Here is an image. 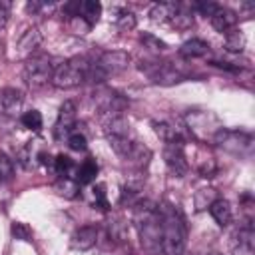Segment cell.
Wrapping results in <instances>:
<instances>
[{"instance_id":"cell-40","label":"cell","mask_w":255,"mask_h":255,"mask_svg":"<svg viewBox=\"0 0 255 255\" xmlns=\"http://www.w3.org/2000/svg\"><path fill=\"white\" fill-rule=\"evenodd\" d=\"M209 255H221V253H209Z\"/></svg>"},{"instance_id":"cell-15","label":"cell","mask_w":255,"mask_h":255,"mask_svg":"<svg viewBox=\"0 0 255 255\" xmlns=\"http://www.w3.org/2000/svg\"><path fill=\"white\" fill-rule=\"evenodd\" d=\"M98 235H100V231H98L96 225H82L80 229L74 231L70 243L78 251H88L98 243Z\"/></svg>"},{"instance_id":"cell-31","label":"cell","mask_w":255,"mask_h":255,"mask_svg":"<svg viewBox=\"0 0 255 255\" xmlns=\"http://www.w3.org/2000/svg\"><path fill=\"white\" fill-rule=\"evenodd\" d=\"M92 197H94V207H98V209H102V211H106V209L110 207L108 197H106V185H104V183L94 185V189H92Z\"/></svg>"},{"instance_id":"cell-14","label":"cell","mask_w":255,"mask_h":255,"mask_svg":"<svg viewBox=\"0 0 255 255\" xmlns=\"http://www.w3.org/2000/svg\"><path fill=\"white\" fill-rule=\"evenodd\" d=\"M22 104H24V96L20 90L16 88H4L0 90V114L14 118L22 112Z\"/></svg>"},{"instance_id":"cell-35","label":"cell","mask_w":255,"mask_h":255,"mask_svg":"<svg viewBox=\"0 0 255 255\" xmlns=\"http://www.w3.org/2000/svg\"><path fill=\"white\" fill-rule=\"evenodd\" d=\"M217 8H219V4H215V2H195V4H191V10L199 12L205 18H211Z\"/></svg>"},{"instance_id":"cell-7","label":"cell","mask_w":255,"mask_h":255,"mask_svg":"<svg viewBox=\"0 0 255 255\" xmlns=\"http://www.w3.org/2000/svg\"><path fill=\"white\" fill-rule=\"evenodd\" d=\"M185 122H187V128H189L191 135L197 137V139H207V137L213 139V135L223 128V126H219L215 116H211L209 112H197V110L189 112Z\"/></svg>"},{"instance_id":"cell-23","label":"cell","mask_w":255,"mask_h":255,"mask_svg":"<svg viewBox=\"0 0 255 255\" xmlns=\"http://www.w3.org/2000/svg\"><path fill=\"white\" fill-rule=\"evenodd\" d=\"M96 175H98V161L94 159V157H86L78 167H76V181L80 183V185H88V183H92L94 179H96Z\"/></svg>"},{"instance_id":"cell-20","label":"cell","mask_w":255,"mask_h":255,"mask_svg":"<svg viewBox=\"0 0 255 255\" xmlns=\"http://www.w3.org/2000/svg\"><path fill=\"white\" fill-rule=\"evenodd\" d=\"M149 159H151V149L147 145L139 143V141H133V145H131V149H129V153L126 155L124 161H128L135 169H143V167H147Z\"/></svg>"},{"instance_id":"cell-39","label":"cell","mask_w":255,"mask_h":255,"mask_svg":"<svg viewBox=\"0 0 255 255\" xmlns=\"http://www.w3.org/2000/svg\"><path fill=\"white\" fill-rule=\"evenodd\" d=\"M179 255H189V253H185V251H183V253H179ZM191 255H193V253H191Z\"/></svg>"},{"instance_id":"cell-24","label":"cell","mask_w":255,"mask_h":255,"mask_svg":"<svg viewBox=\"0 0 255 255\" xmlns=\"http://www.w3.org/2000/svg\"><path fill=\"white\" fill-rule=\"evenodd\" d=\"M52 167L54 171L60 175V177H76V163L72 161L70 155H64V153H58L56 159L52 161Z\"/></svg>"},{"instance_id":"cell-25","label":"cell","mask_w":255,"mask_h":255,"mask_svg":"<svg viewBox=\"0 0 255 255\" xmlns=\"http://www.w3.org/2000/svg\"><path fill=\"white\" fill-rule=\"evenodd\" d=\"M114 22H116V26H118L122 32H128V30H133V28H135L137 18H135V14H133L131 10H128V8H118V10H116V16H114Z\"/></svg>"},{"instance_id":"cell-37","label":"cell","mask_w":255,"mask_h":255,"mask_svg":"<svg viewBox=\"0 0 255 255\" xmlns=\"http://www.w3.org/2000/svg\"><path fill=\"white\" fill-rule=\"evenodd\" d=\"M10 10H12V4L8 0H0V28H4L8 24Z\"/></svg>"},{"instance_id":"cell-21","label":"cell","mask_w":255,"mask_h":255,"mask_svg":"<svg viewBox=\"0 0 255 255\" xmlns=\"http://www.w3.org/2000/svg\"><path fill=\"white\" fill-rule=\"evenodd\" d=\"M102 16V4L98 0H84L80 2V10H78V18L84 20L88 24V28H92Z\"/></svg>"},{"instance_id":"cell-29","label":"cell","mask_w":255,"mask_h":255,"mask_svg":"<svg viewBox=\"0 0 255 255\" xmlns=\"http://www.w3.org/2000/svg\"><path fill=\"white\" fill-rule=\"evenodd\" d=\"M20 122L26 129L30 131H40L42 129V114L38 110H28L20 116Z\"/></svg>"},{"instance_id":"cell-22","label":"cell","mask_w":255,"mask_h":255,"mask_svg":"<svg viewBox=\"0 0 255 255\" xmlns=\"http://www.w3.org/2000/svg\"><path fill=\"white\" fill-rule=\"evenodd\" d=\"M207 52H209V44L201 38H191L179 46V56L189 58V60L191 58H203V56H207Z\"/></svg>"},{"instance_id":"cell-8","label":"cell","mask_w":255,"mask_h":255,"mask_svg":"<svg viewBox=\"0 0 255 255\" xmlns=\"http://www.w3.org/2000/svg\"><path fill=\"white\" fill-rule=\"evenodd\" d=\"M94 102L98 104V108L110 118V116H118L126 110L128 102L122 94H118L116 90H110V88H104L100 86L96 92H94Z\"/></svg>"},{"instance_id":"cell-18","label":"cell","mask_w":255,"mask_h":255,"mask_svg":"<svg viewBox=\"0 0 255 255\" xmlns=\"http://www.w3.org/2000/svg\"><path fill=\"white\" fill-rule=\"evenodd\" d=\"M153 131L155 135L167 145V143H183V133H181V128H177L175 124H169V122H153Z\"/></svg>"},{"instance_id":"cell-9","label":"cell","mask_w":255,"mask_h":255,"mask_svg":"<svg viewBox=\"0 0 255 255\" xmlns=\"http://www.w3.org/2000/svg\"><path fill=\"white\" fill-rule=\"evenodd\" d=\"M76 104L72 100H66L60 110H58V118H56V124H54V137L58 141H64L68 139V135L74 131L76 128Z\"/></svg>"},{"instance_id":"cell-4","label":"cell","mask_w":255,"mask_h":255,"mask_svg":"<svg viewBox=\"0 0 255 255\" xmlns=\"http://www.w3.org/2000/svg\"><path fill=\"white\" fill-rule=\"evenodd\" d=\"M219 149L231 153V155H249L253 151V135L249 131L243 129H229V128H221L213 139H211Z\"/></svg>"},{"instance_id":"cell-27","label":"cell","mask_w":255,"mask_h":255,"mask_svg":"<svg viewBox=\"0 0 255 255\" xmlns=\"http://www.w3.org/2000/svg\"><path fill=\"white\" fill-rule=\"evenodd\" d=\"M217 197H219V195H217V189H213V187H203V189H199V191L195 193V197H193L195 211H203V209H207Z\"/></svg>"},{"instance_id":"cell-34","label":"cell","mask_w":255,"mask_h":255,"mask_svg":"<svg viewBox=\"0 0 255 255\" xmlns=\"http://www.w3.org/2000/svg\"><path fill=\"white\" fill-rule=\"evenodd\" d=\"M12 175H14V161L8 155L0 153V181L10 179Z\"/></svg>"},{"instance_id":"cell-12","label":"cell","mask_w":255,"mask_h":255,"mask_svg":"<svg viewBox=\"0 0 255 255\" xmlns=\"http://www.w3.org/2000/svg\"><path fill=\"white\" fill-rule=\"evenodd\" d=\"M255 231L251 223H245L231 235V253L233 255H255Z\"/></svg>"},{"instance_id":"cell-30","label":"cell","mask_w":255,"mask_h":255,"mask_svg":"<svg viewBox=\"0 0 255 255\" xmlns=\"http://www.w3.org/2000/svg\"><path fill=\"white\" fill-rule=\"evenodd\" d=\"M169 12H171V2H157L149 8V18L151 22L159 24V22H167L169 18Z\"/></svg>"},{"instance_id":"cell-5","label":"cell","mask_w":255,"mask_h":255,"mask_svg":"<svg viewBox=\"0 0 255 255\" xmlns=\"http://www.w3.org/2000/svg\"><path fill=\"white\" fill-rule=\"evenodd\" d=\"M56 64L46 54H34L24 64V80L30 88H42L48 82H52Z\"/></svg>"},{"instance_id":"cell-13","label":"cell","mask_w":255,"mask_h":255,"mask_svg":"<svg viewBox=\"0 0 255 255\" xmlns=\"http://www.w3.org/2000/svg\"><path fill=\"white\" fill-rule=\"evenodd\" d=\"M40 42H42L40 30H38L36 26L28 28V30L18 38V42H16V56H18V58H24V60L32 58L34 52L40 48Z\"/></svg>"},{"instance_id":"cell-3","label":"cell","mask_w":255,"mask_h":255,"mask_svg":"<svg viewBox=\"0 0 255 255\" xmlns=\"http://www.w3.org/2000/svg\"><path fill=\"white\" fill-rule=\"evenodd\" d=\"M92 60L84 58V56H76L70 58L62 64L56 66L54 76H52V86L60 88V90H70V88H78L80 84L88 82V72H90Z\"/></svg>"},{"instance_id":"cell-36","label":"cell","mask_w":255,"mask_h":255,"mask_svg":"<svg viewBox=\"0 0 255 255\" xmlns=\"http://www.w3.org/2000/svg\"><path fill=\"white\" fill-rule=\"evenodd\" d=\"M10 231H12V235L16 237V239H20V241H30V237H32V231H30V227L26 225V223H12V227H10Z\"/></svg>"},{"instance_id":"cell-17","label":"cell","mask_w":255,"mask_h":255,"mask_svg":"<svg viewBox=\"0 0 255 255\" xmlns=\"http://www.w3.org/2000/svg\"><path fill=\"white\" fill-rule=\"evenodd\" d=\"M209 22H211V26H213L217 32L225 34V32H229V30L235 28V24H237V14H235L233 10H229V8H225V6H219V8L213 12V16L209 18Z\"/></svg>"},{"instance_id":"cell-2","label":"cell","mask_w":255,"mask_h":255,"mask_svg":"<svg viewBox=\"0 0 255 255\" xmlns=\"http://www.w3.org/2000/svg\"><path fill=\"white\" fill-rule=\"evenodd\" d=\"M133 225L137 229L141 247L147 255H159L161 251V221L157 203L139 199L133 205Z\"/></svg>"},{"instance_id":"cell-10","label":"cell","mask_w":255,"mask_h":255,"mask_svg":"<svg viewBox=\"0 0 255 255\" xmlns=\"http://www.w3.org/2000/svg\"><path fill=\"white\" fill-rule=\"evenodd\" d=\"M163 161L169 169L171 175L175 177H185L189 171V163L183 151V143H167L163 145Z\"/></svg>"},{"instance_id":"cell-26","label":"cell","mask_w":255,"mask_h":255,"mask_svg":"<svg viewBox=\"0 0 255 255\" xmlns=\"http://www.w3.org/2000/svg\"><path fill=\"white\" fill-rule=\"evenodd\" d=\"M225 50L235 52V54H241L245 50V36H243L241 30L233 28V30L225 32Z\"/></svg>"},{"instance_id":"cell-41","label":"cell","mask_w":255,"mask_h":255,"mask_svg":"<svg viewBox=\"0 0 255 255\" xmlns=\"http://www.w3.org/2000/svg\"><path fill=\"white\" fill-rule=\"evenodd\" d=\"M0 54H2V44H0Z\"/></svg>"},{"instance_id":"cell-6","label":"cell","mask_w":255,"mask_h":255,"mask_svg":"<svg viewBox=\"0 0 255 255\" xmlns=\"http://www.w3.org/2000/svg\"><path fill=\"white\" fill-rule=\"evenodd\" d=\"M139 70L153 82L161 86H173L185 80V74L171 62H141Z\"/></svg>"},{"instance_id":"cell-38","label":"cell","mask_w":255,"mask_h":255,"mask_svg":"<svg viewBox=\"0 0 255 255\" xmlns=\"http://www.w3.org/2000/svg\"><path fill=\"white\" fill-rule=\"evenodd\" d=\"M44 8H52V4H46V2H28L26 4V10L28 12H32V14H38L40 10H44Z\"/></svg>"},{"instance_id":"cell-32","label":"cell","mask_w":255,"mask_h":255,"mask_svg":"<svg viewBox=\"0 0 255 255\" xmlns=\"http://www.w3.org/2000/svg\"><path fill=\"white\" fill-rule=\"evenodd\" d=\"M139 40H141V44H143L145 48H149V50H153V52H163V50L167 48V44H165L163 40H159L157 36H153V34H149V32L141 34Z\"/></svg>"},{"instance_id":"cell-1","label":"cell","mask_w":255,"mask_h":255,"mask_svg":"<svg viewBox=\"0 0 255 255\" xmlns=\"http://www.w3.org/2000/svg\"><path fill=\"white\" fill-rule=\"evenodd\" d=\"M161 221V251L163 255H179L187 243V223L181 209L169 201L157 203Z\"/></svg>"},{"instance_id":"cell-11","label":"cell","mask_w":255,"mask_h":255,"mask_svg":"<svg viewBox=\"0 0 255 255\" xmlns=\"http://www.w3.org/2000/svg\"><path fill=\"white\" fill-rule=\"evenodd\" d=\"M129 60H131L129 54L124 50H108V52L100 54V58L96 60V66L108 76V74H116V72L126 70Z\"/></svg>"},{"instance_id":"cell-16","label":"cell","mask_w":255,"mask_h":255,"mask_svg":"<svg viewBox=\"0 0 255 255\" xmlns=\"http://www.w3.org/2000/svg\"><path fill=\"white\" fill-rule=\"evenodd\" d=\"M167 24L173 26L175 30H187L193 26V10L185 4H175L171 2V12L167 18Z\"/></svg>"},{"instance_id":"cell-33","label":"cell","mask_w":255,"mask_h":255,"mask_svg":"<svg viewBox=\"0 0 255 255\" xmlns=\"http://www.w3.org/2000/svg\"><path fill=\"white\" fill-rule=\"evenodd\" d=\"M66 143H68V145H70V149H74V151H84V149L88 147V139H86V135H84V133H80V131H76V129L68 135Z\"/></svg>"},{"instance_id":"cell-28","label":"cell","mask_w":255,"mask_h":255,"mask_svg":"<svg viewBox=\"0 0 255 255\" xmlns=\"http://www.w3.org/2000/svg\"><path fill=\"white\" fill-rule=\"evenodd\" d=\"M56 191L68 199H74L78 197L80 193V183L74 179V177H60L58 183H56Z\"/></svg>"},{"instance_id":"cell-19","label":"cell","mask_w":255,"mask_h":255,"mask_svg":"<svg viewBox=\"0 0 255 255\" xmlns=\"http://www.w3.org/2000/svg\"><path fill=\"white\" fill-rule=\"evenodd\" d=\"M209 215L213 217V221L219 225V227H227L231 221H233V209H231V203L223 197H217L209 207Z\"/></svg>"}]
</instances>
